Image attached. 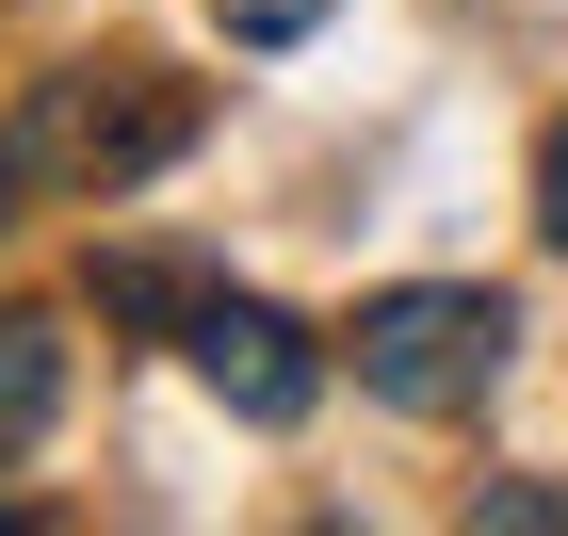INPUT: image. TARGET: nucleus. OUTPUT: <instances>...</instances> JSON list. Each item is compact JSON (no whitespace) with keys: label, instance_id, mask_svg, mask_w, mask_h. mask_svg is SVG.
Returning a JSON list of instances; mask_svg holds the SVG:
<instances>
[{"label":"nucleus","instance_id":"obj_1","mask_svg":"<svg viewBox=\"0 0 568 536\" xmlns=\"http://www.w3.org/2000/svg\"><path fill=\"white\" fill-rule=\"evenodd\" d=\"M504 342H520V310H504V293L423 276V293H374V310H357V391L406 406V423H455V406H487Z\"/></svg>","mask_w":568,"mask_h":536},{"label":"nucleus","instance_id":"obj_2","mask_svg":"<svg viewBox=\"0 0 568 536\" xmlns=\"http://www.w3.org/2000/svg\"><path fill=\"white\" fill-rule=\"evenodd\" d=\"M179 146H195V98L146 82V65L65 82V98L33 114V163H49V179H98V195H114V179H146V163H179Z\"/></svg>","mask_w":568,"mask_h":536},{"label":"nucleus","instance_id":"obj_3","mask_svg":"<svg viewBox=\"0 0 568 536\" xmlns=\"http://www.w3.org/2000/svg\"><path fill=\"white\" fill-rule=\"evenodd\" d=\"M179 342H195V374H212L244 423H308V391H325L308 325H293V310H244V293H212V310L179 325Z\"/></svg>","mask_w":568,"mask_h":536},{"label":"nucleus","instance_id":"obj_4","mask_svg":"<svg viewBox=\"0 0 568 536\" xmlns=\"http://www.w3.org/2000/svg\"><path fill=\"white\" fill-rule=\"evenodd\" d=\"M49 406H65V342H49L33 310H0V439H33Z\"/></svg>","mask_w":568,"mask_h":536},{"label":"nucleus","instance_id":"obj_5","mask_svg":"<svg viewBox=\"0 0 568 536\" xmlns=\"http://www.w3.org/2000/svg\"><path fill=\"white\" fill-rule=\"evenodd\" d=\"M98 310H131V325H195L212 293H195L179 261H98Z\"/></svg>","mask_w":568,"mask_h":536},{"label":"nucleus","instance_id":"obj_6","mask_svg":"<svg viewBox=\"0 0 568 536\" xmlns=\"http://www.w3.org/2000/svg\"><path fill=\"white\" fill-rule=\"evenodd\" d=\"M212 33H244V49H293V33H325V0H212Z\"/></svg>","mask_w":568,"mask_h":536},{"label":"nucleus","instance_id":"obj_7","mask_svg":"<svg viewBox=\"0 0 568 536\" xmlns=\"http://www.w3.org/2000/svg\"><path fill=\"white\" fill-rule=\"evenodd\" d=\"M471 520H520V536H568V488H536V472H504V488H471Z\"/></svg>","mask_w":568,"mask_h":536},{"label":"nucleus","instance_id":"obj_8","mask_svg":"<svg viewBox=\"0 0 568 536\" xmlns=\"http://www.w3.org/2000/svg\"><path fill=\"white\" fill-rule=\"evenodd\" d=\"M536 227L568 244V131H552V163H536Z\"/></svg>","mask_w":568,"mask_h":536},{"label":"nucleus","instance_id":"obj_9","mask_svg":"<svg viewBox=\"0 0 568 536\" xmlns=\"http://www.w3.org/2000/svg\"><path fill=\"white\" fill-rule=\"evenodd\" d=\"M0 195H17V146H0Z\"/></svg>","mask_w":568,"mask_h":536}]
</instances>
